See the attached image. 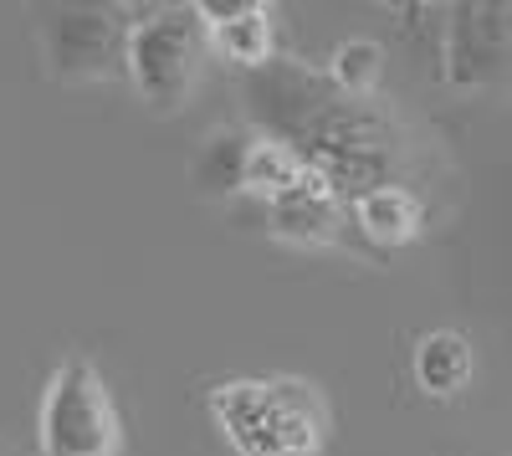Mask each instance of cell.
<instances>
[{
    "label": "cell",
    "instance_id": "1",
    "mask_svg": "<svg viewBox=\"0 0 512 456\" xmlns=\"http://www.w3.org/2000/svg\"><path fill=\"white\" fill-rule=\"evenodd\" d=\"M246 108L267 139L287 144L338 195L354 200L374 185H390L395 129L369 108V98L333 88L328 72L272 62L267 72L246 77Z\"/></svg>",
    "mask_w": 512,
    "mask_h": 456
},
{
    "label": "cell",
    "instance_id": "2",
    "mask_svg": "<svg viewBox=\"0 0 512 456\" xmlns=\"http://www.w3.org/2000/svg\"><path fill=\"white\" fill-rule=\"evenodd\" d=\"M205 405L236 456H318L328 441V410L318 385L292 375L221 380Z\"/></svg>",
    "mask_w": 512,
    "mask_h": 456
},
{
    "label": "cell",
    "instance_id": "3",
    "mask_svg": "<svg viewBox=\"0 0 512 456\" xmlns=\"http://www.w3.org/2000/svg\"><path fill=\"white\" fill-rule=\"evenodd\" d=\"M36 446L41 456H118V410L88 354H67L52 369L36 405Z\"/></svg>",
    "mask_w": 512,
    "mask_h": 456
},
{
    "label": "cell",
    "instance_id": "4",
    "mask_svg": "<svg viewBox=\"0 0 512 456\" xmlns=\"http://www.w3.org/2000/svg\"><path fill=\"white\" fill-rule=\"evenodd\" d=\"M205 52H210V31L200 6H159L128 36V77H134L139 98L154 113H169L195 93Z\"/></svg>",
    "mask_w": 512,
    "mask_h": 456
},
{
    "label": "cell",
    "instance_id": "5",
    "mask_svg": "<svg viewBox=\"0 0 512 456\" xmlns=\"http://www.w3.org/2000/svg\"><path fill=\"white\" fill-rule=\"evenodd\" d=\"M128 36H134V26H123L118 11L62 6L41 21V57L62 82H98L128 72Z\"/></svg>",
    "mask_w": 512,
    "mask_h": 456
},
{
    "label": "cell",
    "instance_id": "6",
    "mask_svg": "<svg viewBox=\"0 0 512 456\" xmlns=\"http://www.w3.org/2000/svg\"><path fill=\"white\" fill-rule=\"evenodd\" d=\"M512 72V6H456L446 26V77L487 88Z\"/></svg>",
    "mask_w": 512,
    "mask_h": 456
},
{
    "label": "cell",
    "instance_id": "7",
    "mask_svg": "<svg viewBox=\"0 0 512 456\" xmlns=\"http://www.w3.org/2000/svg\"><path fill=\"white\" fill-rule=\"evenodd\" d=\"M205 31H210V52H221L226 62L246 67V72H267L272 57V6H256V0H241V6H200Z\"/></svg>",
    "mask_w": 512,
    "mask_h": 456
},
{
    "label": "cell",
    "instance_id": "8",
    "mask_svg": "<svg viewBox=\"0 0 512 456\" xmlns=\"http://www.w3.org/2000/svg\"><path fill=\"white\" fill-rule=\"evenodd\" d=\"M349 216H354V231L364 236V241H374V246H410L415 236H420V226H425V205H420V195L410 190V185H374V190H364V195H354L349 200Z\"/></svg>",
    "mask_w": 512,
    "mask_h": 456
},
{
    "label": "cell",
    "instance_id": "9",
    "mask_svg": "<svg viewBox=\"0 0 512 456\" xmlns=\"http://www.w3.org/2000/svg\"><path fill=\"white\" fill-rule=\"evenodd\" d=\"M410 369H415V385H420L425 395L456 400L466 385H472L477 354H472V344H466L461 334H451V328H436V334H420Z\"/></svg>",
    "mask_w": 512,
    "mask_h": 456
},
{
    "label": "cell",
    "instance_id": "10",
    "mask_svg": "<svg viewBox=\"0 0 512 456\" xmlns=\"http://www.w3.org/2000/svg\"><path fill=\"white\" fill-rule=\"evenodd\" d=\"M379 72H384V52L374 47V41L354 36V41H338L333 47L328 77H333V88H344L349 98H369L379 88Z\"/></svg>",
    "mask_w": 512,
    "mask_h": 456
}]
</instances>
